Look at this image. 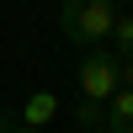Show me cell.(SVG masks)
<instances>
[{"mask_svg": "<svg viewBox=\"0 0 133 133\" xmlns=\"http://www.w3.org/2000/svg\"><path fill=\"white\" fill-rule=\"evenodd\" d=\"M59 27H64L69 43H85V53L107 48V37L117 27V5L112 0H64L59 5Z\"/></svg>", "mask_w": 133, "mask_h": 133, "instance_id": "cell-1", "label": "cell"}, {"mask_svg": "<svg viewBox=\"0 0 133 133\" xmlns=\"http://www.w3.org/2000/svg\"><path fill=\"white\" fill-rule=\"evenodd\" d=\"M80 101H96V107H107L117 91H123V59H117L112 48H91V53H80Z\"/></svg>", "mask_w": 133, "mask_h": 133, "instance_id": "cell-2", "label": "cell"}, {"mask_svg": "<svg viewBox=\"0 0 133 133\" xmlns=\"http://www.w3.org/2000/svg\"><path fill=\"white\" fill-rule=\"evenodd\" d=\"M53 112H59V96H53V91H37V96H27V107H21V117H16V123L43 133V128L53 123Z\"/></svg>", "mask_w": 133, "mask_h": 133, "instance_id": "cell-3", "label": "cell"}, {"mask_svg": "<svg viewBox=\"0 0 133 133\" xmlns=\"http://www.w3.org/2000/svg\"><path fill=\"white\" fill-rule=\"evenodd\" d=\"M101 133H133V91H117L107 101V128Z\"/></svg>", "mask_w": 133, "mask_h": 133, "instance_id": "cell-4", "label": "cell"}, {"mask_svg": "<svg viewBox=\"0 0 133 133\" xmlns=\"http://www.w3.org/2000/svg\"><path fill=\"white\" fill-rule=\"evenodd\" d=\"M107 48L117 53V59H133V11H117V27H112V37H107Z\"/></svg>", "mask_w": 133, "mask_h": 133, "instance_id": "cell-5", "label": "cell"}, {"mask_svg": "<svg viewBox=\"0 0 133 133\" xmlns=\"http://www.w3.org/2000/svg\"><path fill=\"white\" fill-rule=\"evenodd\" d=\"M75 123L101 133V128H107V107H96V101H75Z\"/></svg>", "mask_w": 133, "mask_h": 133, "instance_id": "cell-6", "label": "cell"}, {"mask_svg": "<svg viewBox=\"0 0 133 133\" xmlns=\"http://www.w3.org/2000/svg\"><path fill=\"white\" fill-rule=\"evenodd\" d=\"M0 123H5V133H37V128H21L16 117H0Z\"/></svg>", "mask_w": 133, "mask_h": 133, "instance_id": "cell-7", "label": "cell"}, {"mask_svg": "<svg viewBox=\"0 0 133 133\" xmlns=\"http://www.w3.org/2000/svg\"><path fill=\"white\" fill-rule=\"evenodd\" d=\"M123 91H133V59L123 64Z\"/></svg>", "mask_w": 133, "mask_h": 133, "instance_id": "cell-8", "label": "cell"}, {"mask_svg": "<svg viewBox=\"0 0 133 133\" xmlns=\"http://www.w3.org/2000/svg\"><path fill=\"white\" fill-rule=\"evenodd\" d=\"M0 133H5V123H0Z\"/></svg>", "mask_w": 133, "mask_h": 133, "instance_id": "cell-9", "label": "cell"}]
</instances>
